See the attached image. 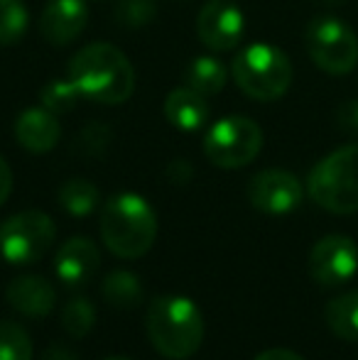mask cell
Returning a JSON list of instances; mask_svg holds the SVG:
<instances>
[{"mask_svg": "<svg viewBox=\"0 0 358 360\" xmlns=\"http://www.w3.org/2000/svg\"><path fill=\"white\" fill-rule=\"evenodd\" d=\"M69 79L82 98L103 105H120L135 91V69L118 47L94 42L82 47L69 62Z\"/></svg>", "mask_w": 358, "mask_h": 360, "instance_id": "1", "label": "cell"}, {"mask_svg": "<svg viewBox=\"0 0 358 360\" xmlns=\"http://www.w3.org/2000/svg\"><path fill=\"white\" fill-rule=\"evenodd\" d=\"M145 328L153 348L167 360L191 358L204 341V316L181 294L155 297L145 314Z\"/></svg>", "mask_w": 358, "mask_h": 360, "instance_id": "2", "label": "cell"}, {"mask_svg": "<svg viewBox=\"0 0 358 360\" xmlns=\"http://www.w3.org/2000/svg\"><path fill=\"white\" fill-rule=\"evenodd\" d=\"M103 245L120 260H138L148 255L158 240V216L140 194H115L101 209Z\"/></svg>", "mask_w": 358, "mask_h": 360, "instance_id": "3", "label": "cell"}, {"mask_svg": "<svg viewBox=\"0 0 358 360\" xmlns=\"http://www.w3.org/2000/svg\"><path fill=\"white\" fill-rule=\"evenodd\" d=\"M312 201L336 216L358 211V143L344 145L314 165L307 179Z\"/></svg>", "mask_w": 358, "mask_h": 360, "instance_id": "4", "label": "cell"}, {"mask_svg": "<svg viewBox=\"0 0 358 360\" xmlns=\"http://www.w3.org/2000/svg\"><path fill=\"white\" fill-rule=\"evenodd\" d=\"M234 81L248 98L277 101L292 84V64L282 49L255 42L234 59Z\"/></svg>", "mask_w": 358, "mask_h": 360, "instance_id": "5", "label": "cell"}, {"mask_svg": "<svg viewBox=\"0 0 358 360\" xmlns=\"http://www.w3.org/2000/svg\"><path fill=\"white\" fill-rule=\"evenodd\" d=\"M57 228L44 211H20L0 223V255L10 265H32L54 245Z\"/></svg>", "mask_w": 358, "mask_h": 360, "instance_id": "6", "label": "cell"}, {"mask_svg": "<svg viewBox=\"0 0 358 360\" xmlns=\"http://www.w3.org/2000/svg\"><path fill=\"white\" fill-rule=\"evenodd\" d=\"M263 150V130L245 115H229L216 120L204 140V155L221 169H241L250 165Z\"/></svg>", "mask_w": 358, "mask_h": 360, "instance_id": "7", "label": "cell"}, {"mask_svg": "<svg viewBox=\"0 0 358 360\" xmlns=\"http://www.w3.org/2000/svg\"><path fill=\"white\" fill-rule=\"evenodd\" d=\"M307 52L312 62L326 74H349L358 64V37L356 32L336 18H317L305 32Z\"/></svg>", "mask_w": 358, "mask_h": 360, "instance_id": "8", "label": "cell"}, {"mask_svg": "<svg viewBox=\"0 0 358 360\" xmlns=\"http://www.w3.org/2000/svg\"><path fill=\"white\" fill-rule=\"evenodd\" d=\"M358 272V245L349 236H326L309 252V275L319 287H341Z\"/></svg>", "mask_w": 358, "mask_h": 360, "instance_id": "9", "label": "cell"}, {"mask_svg": "<svg viewBox=\"0 0 358 360\" xmlns=\"http://www.w3.org/2000/svg\"><path fill=\"white\" fill-rule=\"evenodd\" d=\"M302 184L292 172L263 169L248 181V201L268 216H287L302 204Z\"/></svg>", "mask_w": 358, "mask_h": 360, "instance_id": "10", "label": "cell"}, {"mask_svg": "<svg viewBox=\"0 0 358 360\" xmlns=\"http://www.w3.org/2000/svg\"><path fill=\"white\" fill-rule=\"evenodd\" d=\"M245 32V18L234 0H209L199 10L196 34L214 52H231Z\"/></svg>", "mask_w": 358, "mask_h": 360, "instance_id": "11", "label": "cell"}, {"mask_svg": "<svg viewBox=\"0 0 358 360\" xmlns=\"http://www.w3.org/2000/svg\"><path fill=\"white\" fill-rule=\"evenodd\" d=\"M89 25L87 0H49L39 15V34L54 47L74 42Z\"/></svg>", "mask_w": 358, "mask_h": 360, "instance_id": "12", "label": "cell"}, {"mask_svg": "<svg viewBox=\"0 0 358 360\" xmlns=\"http://www.w3.org/2000/svg\"><path fill=\"white\" fill-rule=\"evenodd\" d=\"M101 265V252L91 238H69L54 255V272L57 280L69 289L87 287L94 280Z\"/></svg>", "mask_w": 358, "mask_h": 360, "instance_id": "13", "label": "cell"}, {"mask_svg": "<svg viewBox=\"0 0 358 360\" xmlns=\"http://www.w3.org/2000/svg\"><path fill=\"white\" fill-rule=\"evenodd\" d=\"M5 299L27 319H44L57 307V289L39 275H20L5 289Z\"/></svg>", "mask_w": 358, "mask_h": 360, "instance_id": "14", "label": "cell"}, {"mask_svg": "<svg viewBox=\"0 0 358 360\" xmlns=\"http://www.w3.org/2000/svg\"><path fill=\"white\" fill-rule=\"evenodd\" d=\"M15 138L27 152L44 155L54 150L62 138V128L57 123V115L47 108H27L15 120Z\"/></svg>", "mask_w": 358, "mask_h": 360, "instance_id": "15", "label": "cell"}, {"mask_svg": "<svg viewBox=\"0 0 358 360\" xmlns=\"http://www.w3.org/2000/svg\"><path fill=\"white\" fill-rule=\"evenodd\" d=\"M209 115H211V108H209L206 96L196 94L189 86L170 91L167 98H165V118H167L174 128L184 130V133L204 128Z\"/></svg>", "mask_w": 358, "mask_h": 360, "instance_id": "16", "label": "cell"}, {"mask_svg": "<svg viewBox=\"0 0 358 360\" xmlns=\"http://www.w3.org/2000/svg\"><path fill=\"white\" fill-rule=\"evenodd\" d=\"M101 294H103V302L118 311H130V309L140 307L145 297L140 277L128 270L108 272L106 280L101 282Z\"/></svg>", "mask_w": 358, "mask_h": 360, "instance_id": "17", "label": "cell"}, {"mask_svg": "<svg viewBox=\"0 0 358 360\" xmlns=\"http://www.w3.org/2000/svg\"><path fill=\"white\" fill-rule=\"evenodd\" d=\"M326 326L341 341L358 343V289L334 297L324 309Z\"/></svg>", "mask_w": 358, "mask_h": 360, "instance_id": "18", "label": "cell"}, {"mask_svg": "<svg viewBox=\"0 0 358 360\" xmlns=\"http://www.w3.org/2000/svg\"><path fill=\"white\" fill-rule=\"evenodd\" d=\"M59 206L67 211L69 216L74 218H87L98 209V186L94 181L84 179V176H74V179H67L57 191Z\"/></svg>", "mask_w": 358, "mask_h": 360, "instance_id": "19", "label": "cell"}, {"mask_svg": "<svg viewBox=\"0 0 358 360\" xmlns=\"http://www.w3.org/2000/svg\"><path fill=\"white\" fill-rule=\"evenodd\" d=\"M184 81L189 89H194L201 96H216L224 91L226 81H229V69L224 67V62L214 57H196L194 62L186 67Z\"/></svg>", "mask_w": 358, "mask_h": 360, "instance_id": "20", "label": "cell"}, {"mask_svg": "<svg viewBox=\"0 0 358 360\" xmlns=\"http://www.w3.org/2000/svg\"><path fill=\"white\" fill-rule=\"evenodd\" d=\"M30 27V15L23 0H0V47L18 44Z\"/></svg>", "mask_w": 358, "mask_h": 360, "instance_id": "21", "label": "cell"}, {"mask_svg": "<svg viewBox=\"0 0 358 360\" xmlns=\"http://www.w3.org/2000/svg\"><path fill=\"white\" fill-rule=\"evenodd\" d=\"M62 328L72 338H87L96 326V307L87 297H74L62 309Z\"/></svg>", "mask_w": 358, "mask_h": 360, "instance_id": "22", "label": "cell"}, {"mask_svg": "<svg viewBox=\"0 0 358 360\" xmlns=\"http://www.w3.org/2000/svg\"><path fill=\"white\" fill-rule=\"evenodd\" d=\"M39 101H42V108H47L49 113L64 115L77 108V103L82 101V94L72 84V79H52L49 84L42 86Z\"/></svg>", "mask_w": 358, "mask_h": 360, "instance_id": "23", "label": "cell"}, {"mask_svg": "<svg viewBox=\"0 0 358 360\" xmlns=\"http://www.w3.org/2000/svg\"><path fill=\"white\" fill-rule=\"evenodd\" d=\"M32 338L20 323L0 321V360H32Z\"/></svg>", "mask_w": 358, "mask_h": 360, "instance_id": "24", "label": "cell"}, {"mask_svg": "<svg viewBox=\"0 0 358 360\" xmlns=\"http://www.w3.org/2000/svg\"><path fill=\"white\" fill-rule=\"evenodd\" d=\"M113 15L120 27H145L158 18V3L155 0H118Z\"/></svg>", "mask_w": 358, "mask_h": 360, "instance_id": "25", "label": "cell"}, {"mask_svg": "<svg viewBox=\"0 0 358 360\" xmlns=\"http://www.w3.org/2000/svg\"><path fill=\"white\" fill-rule=\"evenodd\" d=\"M108 140H110V133L106 125H89V128L82 130L79 140L74 143V150L84 157H103L106 147H108Z\"/></svg>", "mask_w": 358, "mask_h": 360, "instance_id": "26", "label": "cell"}, {"mask_svg": "<svg viewBox=\"0 0 358 360\" xmlns=\"http://www.w3.org/2000/svg\"><path fill=\"white\" fill-rule=\"evenodd\" d=\"M339 125L351 135H358V101H346L339 108Z\"/></svg>", "mask_w": 358, "mask_h": 360, "instance_id": "27", "label": "cell"}, {"mask_svg": "<svg viewBox=\"0 0 358 360\" xmlns=\"http://www.w3.org/2000/svg\"><path fill=\"white\" fill-rule=\"evenodd\" d=\"M191 174H194V169H191V165L186 160H174L172 165L167 167V176L174 184H186V181L191 179Z\"/></svg>", "mask_w": 358, "mask_h": 360, "instance_id": "28", "label": "cell"}, {"mask_svg": "<svg viewBox=\"0 0 358 360\" xmlns=\"http://www.w3.org/2000/svg\"><path fill=\"white\" fill-rule=\"evenodd\" d=\"M10 191H13V169H10L8 162L0 157V206L10 199Z\"/></svg>", "mask_w": 358, "mask_h": 360, "instance_id": "29", "label": "cell"}, {"mask_svg": "<svg viewBox=\"0 0 358 360\" xmlns=\"http://www.w3.org/2000/svg\"><path fill=\"white\" fill-rule=\"evenodd\" d=\"M42 360H79L74 351H69L64 343H49L42 353Z\"/></svg>", "mask_w": 358, "mask_h": 360, "instance_id": "30", "label": "cell"}, {"mask_svg": "<svg viewBox=\"0 0 358 360\" xmlns=\"http://www.w3.org/2000/svg\"><path fill=\"white\" fill-rule=\"evenodd\" d=\"M253 360H305L300 353L290 351V348H268V351L258 353Z\"/></svg>", "mask_w": 358, "mask_h": 360, "instance_id": "31", "label": "cell"}, {"mask_svg": "<svg viewBox=\"0 0 358 360\" xmlns=\"http://www.w3.org/2000/svg\"><path fill=\"white\" fill-rule=\"evenodd\" d=\"M326 5H341V3H346V0H324Z\"/></svg>", "mask_w": 358, "mask_h": 360, "instance_id": "32", "label": "cell"}, {"mask_svg": "<svg viewBox=\"0 0 358 360\" xmlns=\"http://www.w3.org/2000/svg\"><path fill=\"white\" fill-rule=\"evenodd\" d=\"M103 360H133V358H125V356H113V358H103Z\"/></svg>", "mask_w": 358, "mask_h": 360, "instance_id": "33", "label": "cell"}]
</instances>
